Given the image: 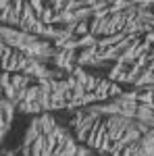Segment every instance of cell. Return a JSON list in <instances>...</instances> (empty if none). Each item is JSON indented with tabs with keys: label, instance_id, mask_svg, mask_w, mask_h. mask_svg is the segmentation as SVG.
<instances>
[{
	"label": "cell",
	"instance_id": "8",
	"mask_svg": "<svg viewBox=\"0 0 154 156\" xmlns=\"http://www.w3.org/2000/svg\"><path fill=\"white\" fill-rule=\"evenodd\" d=\"M119 94H123L119 85H115V83H110V85H108V96H119Z\"/></svg>",
	"mask_w": 154,
	"mask_h": 156
},
{
	"label": "cell",
	"instance_id": "6",
	"mask_svg": "<svg viewBox=\"0 0 154 156\" xmlns=\"http://www.w3.org/2000/svg\"><path fill=\"white\" fill-rule=\"evenodd\" d=\"M44 23H52L56 17H54V11H52V6H42V11H40V15H38Z\"/></svg>",
	"mask_w": 154,
	"mask_h": 156
},
{
	"label": "cell",
	"instance_id": "3",
	"mask_svg": "<svg viewBox=\"0 0 154 156\" xmlns=\"http://www.w3.org/2000/svg\"><path fill=\"white\" fill-rule=\"evenodd\" d=\"M31 81V75H27V73H15L11 75V85L15 90H25L27 85Z\"/></svg>",
	"mask_w": 154,
	"mask_h": 156
},
{
	"label": "cell",
	"instance_id": "5",
	"mask_svg": "<svg viewBox=\"0 0 154 156\" xmlns=\"http://www.w3.org/2000/svg\"><path fill=\"white\" fill-rule=\"evenodd\" d=\"M54 127H56V125H54V121H52V117H50V115H42V117H40V131L44 133V135H46V133H50Z\"/></svg>",
	"mask_w": 154,
	"mask_h": 156
},
{
	"label": "cell",
	"instance_id": "4",
	"mask_svg": "<svg viewBox=\"0 0 154 156\" xmlns=\"http://www.w3.org/2000/svg\"><path fill=\"white\" fill-rule=\"evenodd\" d=\"M56 65L65 67V69H73V52L71 50H63L59 56H56Z\"/></svg>",
	"mask_w": 154,
	"mask_h": 156
},
{
	"label": "cell",
	"instance_id": "9",
	"mask_svg": "<svg viewBox=\"0 0 154 156\" xmlns=\"http://www.w3.org/2000/svg\"><path fill=\"white\" fill-rule=\"evenodd\" d=\"M0 56H2V50H0Z\"/></svg>",
	"mask_w": 154,
	"mask_h": 156
},
{
	"label": "cell",
	"instance_id": "2",
	"mask_svg": "<svg viewBox=\"0 0 154 156\" xmlns=\"http://www.w3.org/2000/svg\"><path fill=\"white\" fill-rule=\"evenodd\" d=\"M108 85H110L108 79H98V81H96L94 90H92V94H94L96 100H104V98H108Z\"/></svg>",
	"mask_w": 154,
	"mask_h": 156
},
{
	"label": "cell",
	"instance_id": "7",
	"mask_svg": "<svg viewBox=\"0 0 154 156\" xmlns=\"http://www.w3.org/2000/svg\"><path fill=\"white\" fill-rule=\"evenodd\" d=\"M88 31H90V27H88V23H85V21L77 23V29H75V34H77V36H85Z\"/></svg>",
	"mask_w": 154,
	"mask_h": 156
},
{
	"label": "cell",
	"instance_id": "1",
	"mask_svg": "<svg viewBox=\"0 0 154 156\" xmlns=\"http://www.w3.org/2000/svg\"><path fill=\"white\" fill-rule=\"evenodd\" d=\"M131 121L127 119V117H110V119L104 123L106 125V135L110 142H115V140H119L121 135H123V131L127 129V125H129Z\"/></svg>",
	"mask_w": 154,
	"mask_h": 156
}]
</instances>
